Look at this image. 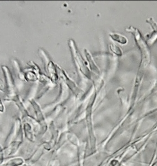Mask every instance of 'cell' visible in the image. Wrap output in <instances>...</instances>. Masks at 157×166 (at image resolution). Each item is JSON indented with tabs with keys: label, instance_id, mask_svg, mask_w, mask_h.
Wrapping results in <instances>:
<instances>
[{
	"label": "cell",
	"instance_id": "cell-1",
	"mask_svg": "<svg viewBox=\"0 0 157 166\" xmlns=\"http://www.w3.org/2000/svg\"><path fill=\"white\" fill-rule=\"evenodd\" d=\"M2 68L3 72L4 73L7 85H8V88L9 89V92H12L13 90V84L11 75L10 74L9 69H8V67L6 66H3L2 67Z\"/></svg>",
	"mask_w": 157,
	"mask_h": 166
},
{
	"label": "cell",
	"instance_id": "cell-2",
	"mask_svg": "<svg viewBox=\"0 0 157 166\" xmlns=\"http://www.w3.org/2000/svg\"><path fill=\"white\" fill-rule=\"evenodd\" d=\"M5 90V85L3 82L0 78V90L3 92Z\"/></svg>",
	"mask_w": 157,
	"mask_h": 166
},
{
	"label": "cell",
	"instance_id": "cell-3",
	"mask_svg": "<svg viewBox=\"0 0 157 166\" xmlns=\"http://www.w3.org/2000/svg\"><path fill=\"white\" fill-rule=\"evenodd\" d=\"M5 110L4 106L2 103V101L0 99V112H3Z\"/></svg>",
	"mask_w": 157,
	"mask_h": 166
}]
</instances>
